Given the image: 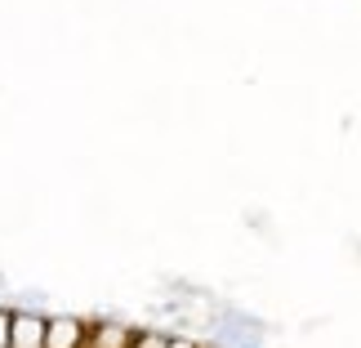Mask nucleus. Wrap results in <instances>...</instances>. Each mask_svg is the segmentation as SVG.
I'll use <instances>...</instances> for the list:
<instances>
[{
    "instance_id": "nucleus-1",
    "label": "nucleus",
    "mask_w": 361,
    "mask_h": 348,
    "mask_svg": "<svg viewBox=\"0 0 361 348\" xmlns=\"http://www.w3.org/2000/svg\"><path fill=\"white\" fill-rule=\"evenodd\" d=\"M90 326L80 317H49L45 322V348H85Z\"/></svg>"
},
{
    "instance_id": "nucleus-4",
    "label": "nucleus",
    "mask_w": 361,
    "mask_h": 348,
    "mask_svg": "<svg viewBox=\"0 0 361 348\" xmlns=\"http://www.w3.org/2000/svg\"><path fill=\"white\" fill-rule=\"evenodd\" d=\"M170 335H157V330H134V344L130 348H165Z\"/></svg>"
},
{
    "instance_id": "nucleus-5",
    "label": "nucleus",
    "mask_w": 361,
    "mask_h": 348,
    "mask_svg": "<svg viewBox=\"0 0 361 348\" xmlns=\"http://www.w3.org/2000/svg\"><path fill=\"white\" fill-rule=\"evenodd\" d=\"M9 317H13V313L0 308V348H9Z\"/></svg>"
},
{
    "instance_id": "nucleus-6",
    "label": "nucleus",
    "mask_w": 361,
    "mask_h": 348,
    "mask_svg": "<svg viewBox=\"0 0 361 348\" xmlns=\"http://www.w3.org/2000/svg\"><path fill=\"white\" fill-rule=\"evenodd\" d=\"M165 348H197V344H192L188 335H170V344H165Z\"/></svg>"
},
{
    "instance_id": "nucleus-3",
    "label": "nucleus",
    "mask_w": 361,
    "mask_h": 348,
    "mask_svg": "<svg viewBox=\"0 0 361 348\" xmlns=\"http://www.w3.org/2000/svg\"><path fill=\"white\" fill-rule=\"evenodd\" d=\"M134 344V330L121 326V322H99L90 330V344L85 348H130Z\"/></svg>"
},
{
    "instance_id": "nucleus-2",
    "label": "nucleus",
    "mask_w": 361,
    "mask_h": 348,
    "mask_svg": "<svg viewBox=\"0 0 361 348\" xmlns=\"http://www.w3.org/2000/svg\"><path fill=\"white\" fill-rule=\"evenodd\" d=\"M9 348H45V317L13 313L9 317Z\"/></svg>"
}]
</instances>
